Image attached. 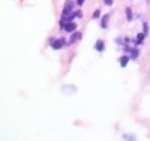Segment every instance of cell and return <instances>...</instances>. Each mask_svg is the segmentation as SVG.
<instances>
[{
	"mask_svg": "<svg viewBox=\"0 0 150 141\" xmlns=\"http://www.w3.org/2000/svg\"><path fill=\"white\" fill-rule=\"evenodd\" d=\"M84 2H86V0H77V5H78V6H83Z\"/></svg>",
	"mask_w": 150,
	"mask_h": 141,
	"instance_id": "cell-15",
	"label": "cell"
},
{
	"mask_svg": "<svg viewBox=\"0 0 150 141\" xmlns=\"http://www.w3.org/2000/svg\"><path fill=\"white\" fill-rule=\"evenodd\" d=\"M110 18H111V14H105V15L102 17V20H101V27H102V29H107V27H108Z\"/></svg>",
	"mask_w": 150,
	"mask_h": 141,
	"instance_id": "cell-5",
	"label": "cell"
},
{
	"mask_svg": "<svg viewBox=\"0 0 150 141\" xmlns=\"http://www.w3.org/2000/svg\"><path fill=\"white\" fill-rule=\"evenodd\" d=\"M81 38H83V35H81V32H77V30H75V32H72V36H71V44L72 42H77V41H80L81 39Z\"/></svg>",
	"mask_w": 150,
	"mask_h": 141,
	"instance_id": "cell-4",
	"label": "cell"
},
{
	"mask_svg": "<svg viewBox=\"0 0 150 141\" xmlns=\"http://www.w3.org/2000/svg\"><path fill=\"white\" fill-rule=\"evenodd\" d=\"M99 17H101V9H96V11L93 12V18H95V20H98Z\"/></svg>",
	"mask_w": 150,
	"mask_h": 141,
	"instance_id": "cell-11",
	"label": "cell"
},
{
	"mask_svg": "<svg viewBox=\"0 0 150 141\" xmlns=\"http://www.w3.org/2000/svg\"><path fill=\"white\" fill-rule=\"evenodd\" d=\"M143 27H144V33L147 35V33H149V24H147V23H144V24H143Z\"/></svg>",
	"mask_w": 150,
	"mask_h": 141,
	"instance_id": "cell-12",
	"label": "cell"
},
{
	"mask_svg": "<svg viewBox=\"0 0 150 141\" xmlns=\"http://www.w3.org/2000/svg\"><path fill=\"white\" fill-rule=\"evenodd\" d=\"M75 15H77V18H83V12L81 11H77V12H75Z\"/></svg>",
	"mask_w": 150,
	"mask_h": 141,
	"instance_id": "cell-14",
	"label": "cell"
},
{
	"mask_svg": "<svg viewBox=\"0 0 150 141\" xmlns=\"http://www.w3.org/2000/svg\"><path fill=\"white\" fill-rule=\"evenodd\" d=\"M132 18H134L132 9H131V8H126V20H128V21H132Z\"/></svg>",
	"mask_w": 150,
	"mask_h": 141,
	"instance_id": "cell-9",
	"label": "cell"
},
{
	"mask_svg": "<svg viewBox=\"0 0 150 141\" xmlns=\"http://www.w3.org/2000/svg\"><path fill=\"white\" fill-rule=\"evenodd\" d=\"M50 44H51V47H53L54 50H60L62 47L65 45V41H63V39H54V38H51Z\"/></svg>",
	"mask_w": 150,
	"mask_h": 141,
	"instance_id": "cell-2",
	"label": "cell"
},
{
	"mask_svg": "<svg viewBox=\"0 0 150 141\" xmlns=\"http://www.w3.org/2000/svg\"><path fill=\"white\" fill-rule=\"evenodd\" d=\"M60 27L63 29V30H66V32H69V33H72V32H75L77 30V24L75 23H72V21H63V20H60Z\"/></svg>",
	"mask_w": 150,
	"mask_h": 141,
	"instance_id": "cell-1",
	"label": "cell"
},
{
	"mask_svg": "<svg viewBox=\"0 0 150 141\" xmlns=\"http://www.w3.org/2000/svg\"><path fill=\"white\" fill-rule=\"evenodd\" d=\"M144 38H146V33L144 32L143 33H138V35H137V44H141L144 41Z\"/></svg>",
	"mask_w": 150,
	"mask_h": 141,
	"instance_id": "cell-8",
	"label": "cell"
},
{
	"mask_svg": "<svg viewBox=\"0 0 150 141\" xmlns=\"http://www.w3.org/2000/svg\"><path fill=\"white\" fill-rule=\"evenodd\" d=\"M69 12H74V2H71V0H66V2H65V8H63V12H62V15L69 14Z\"/></svg>",
	"mask_w": 150,
	"mask_h": 141,
	"instance_id": "cell-3",
	"label": "cell"
},
{
	"mask_svg": "<svg viewBox=\"0 0 150 141\" xmlns=\"http://www.w3.org/2000/svg\"><path fill=\"white\" fill-rule=\"evenodd\" d=\"M138 54H140V53H138V50H137V48H132V50H131V57H132V59H137V57H138Z\"/></svg>",
	"mask_w": 150,
	"mask_h": 141,
	"instance_id": "cell-10",
	"label": "cell"
},
{
	"mask_svg": "<svg viewBox=\"0 0 150 141\" xmlns=\"http://www.w3.org/2000/svg\"><path fill=\"white\" fill-rule=\"evenodd\" d=\"M95 50H96V51H104V50H105V42H104L102 39H99V41L95 44Z\"/></svg>",
	"mask_w": 150,
	"mask_h": 141,
	"instance_id": "cell-6",
	"label": "cell"
},
{
	"mask_svg": "<svg viewBox=\"0 0 150 141\" xmlns=\"http://www.w3.org/2000/svg\"><path fill=\"white\" fill-rule=\"evenodd\" d=\"M128 60H129V57H128V56H122V57L119 59V62H120V66H122V68H125V66L128 65Z\"/></svg>",
	"mask_w": 150,
	"mask_h": 141,
	"instance_id": "cell-7",
	"label": "cell"
},
{
	"mask_svg": "<svg viewBox=\"0 0 150 141\" xmlns=\"http://www.w3.org/2000/svg\"><path fill=\"white\" fill-rule=\"evenodd\" d=\"M112 2H114V0H104V3H105L107 6H111V5H112Z\"/></svg>",
	"mask_w": 150,
	"mask_h": 141,
	"instance_id": "cell-13",
	"label": "cell"
}]
</instances>
